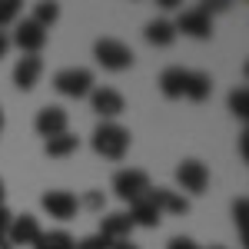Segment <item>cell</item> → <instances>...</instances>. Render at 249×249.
<instances>
[{
	"mask_svg": "<svg viewBox=\"0 0 249 249\" xmlns=\"http://www.w3.org/2000/svg\"><path fill=\"white\" fill-rule=\"evenodd\" d=\"M93 153L103 156V160H123L130 153V130L120 126L116 120H103L93 130Z\"/></svg>",
	"mask_w": 249,
	"mask_h": 249,
	"instance_id": "1",
	"label": "cell"
},
{
	"mask_svg": "<svg viewBox=\"0 0 249 249\" xmlns=\"http://www.w3.org/2000/svg\"><path fill=\"white\" fill-rule=\"evenodd\" d=\"M93 57H96V63H100L103 70H113V73L133 67V50H130L123 40H116V37H100L96 40Z\"/></svg>",
	"mask_w": 249,
	"mask_h": 249,
	"instance_id": "2",
	"label": "cell"
},
{
	"mask_svg": "<svg viewBox=\"0 0 249 249\" xmlns=\"http://www.w3.org/2000/svg\"><path fill=\"white\" fill-rule=\"evenodd\" d=\"M53 90L70 96V100L90 96V90H93V73L87 67H67V70H60L57 77H53Z\"/></svg>",
	"mask_w": 249,
	"mask_h": 249,
	"instance_id": "3",
	"label": "cell"
},
{
	"mask_svg": "<svg viewBox=\"0 0 249 249\" xmlns=\"http://www.w3.org/2000/svg\"><path fill=\"white\" fill-rule=\"evenodd\" d=\"M150 190H153L150 176L143 170H120L113 176V193H116V199H123V203H133L140 196H146Z\"/></svg>",
	"mask_w": 249,
	"mask_h": 249,
	"instance_id": "4",
	"label": "cell"
},
{
	"mask_svg": "<svg viewBox=\"0 0 249 249\" xmlns=\"http://www.w3.org/2000/svg\"><path fill=\"white\" fill-rule=\"evenodd\" d=\"M40 206H43V213L47 216H53V219H60V223H67V219H77V196L70 190H47L43 196H40Z\"/></svg>",
	"mask_w": 249,
	"mask_h": 249,
	"instance_id": "5",
	"label": "cell"
},
{
	"mask_svg": "<svg viewBox=\"0 0 249 249\" xmlns=\"http://www.w3.org/2000/svg\"><path fill=\"white\" fill-rule=\"evenodd\" d=\"M173 27H176V34H186V37H193V40H210L213 37V17L203 10V7L183 10Z\"/></svg>",
	"mask_w": 249,
	"mask_h": 249,
	"instance_id": "6",
	"label": "cell"
},
{
	"mask_svg": "<svg viewBox=\"0 0 249 249\" xmlns=\"http://www.w3.org/2000/svg\"><path fill=\"white\" fill-rule=\"evenodd\" d=\"M176 183H179V190L193 193V196L206 193V186H210V170H206V163H199V160H183V163L176 166Z\"/></svg>",
	"mask_w": 249,
	"mask_h": 249,
	"instance_id": "7",
	"label": "cell"
},
{
	"mask_svg": "<svg viewBox=\"0 0 249 249\" xmlns=\"http://www.w3.org/2000/svg\"><path fill=\"white\" fill-rule=\"evenodd\" d=\"M14 43H17L23 53H34L37 57L40 50H43V43H47V30L40 27V23H34L30 17L17 20V27H14Z\"/></svg>",
	"mask_w": 249,
	"mask_h": 249,
	"instance_id": "8",
	"label": "cell"
},
{
	"mask_svg": "<svg viewBox=\"0 0 249 249\" xmlns=\"http://www.w3.org/2000/svg\"><path fill=\"white\" fill-rule=\"evenodd\" d=\"M90 107H93L103 120H113V116H120L126 110V100H123V93L113 90V87H93V90H90Z\"/></svg>",
	"mask_w": 249,
	"mask_h": 249,
	"instance_id": "9",
	"label": "cell"
},
{
	"mask_svg": "<svg viewBox=\"0 0 249 249\" xmlns=\"http://www.w3.org/2000/svg\"><path fill=\"white\" fill-rule=\"evenodd\" d=\"M40 219L37 216H30V213H23V216H14V223H10V230H7V243L17 249V246H34L40 239Z\"/></svg>",
	"mask_w": 249,
	"mask_h": 249,
	"instance_id": "10",
	"label": "cell"
},
{
	"mask_svg": "<svg viewBox=\"0 0 249 249\" xmlns=\"http://www.w3.org/2000/svg\"><path fill=\"white\" fill-rule=\"evenodd\" d=\"M67 123H70V113L63 110V107H43L37 113V120H34V126H37L40 136H60L67 133Z\"/></svg>",
	"mask_w": 249,
	"mask_h": 249,
	"instance_id": "11",
	"label": "cell"
},
{
	"mask_svg": "<svg viewBox=\"0 0 249 249\" xmlns=\"http://www.w3.org/2000/svg\"><path fill=\"white\" fill-rule=\"evenodd\" d=\"M130 232H133V223H130L126 213H107V216H100V232L96 236H103L107 243L130 239Z\"/></svg>",
	"mask_w": 249,
	"mask_h": 249,
	"instance_id": "12",
	"label": "cell"
},
{
	"mask_svg": "<svg viewBox=\"0 0 249 249\" xmlns=\"http://www.w3.org/2000/svg\"><path fill=\"white\" fill-rule=\"evenodd\" d=\"M40 73H43V60L40 57H34V53L20 57L17 67H14V83H17V90H34L40 83Z\"/></svg>",
	"mask_w": 249,
	"mask_h": 249,
	"instance_id": "13",
	"label": "cell"
},
{
	"mask_svg": "<svg viewBox=\"0 0 249 249\" xmlns=\"http://www.w3.org/2000/svg\"><path fill=\"white\" fill-rule=\"evenodd\" d=\"M150 199L160 210V216L163 213H170V216H186L190 213V199L179 196V193H173V190H150Z\"/></svg>",
	"mask_w": 249,
	"mask_h": 249,
	"instance_id": "14",
	"label": "cell"
},
{
	"mask_svg": "<svg viewBox=\"0 0 249 249\" xmlns=\"http://www.w3.org/2000/svg\"><path fill=\"white\" fill-rule=\"evenodd\" d=\"M126 216H130V223H133V226H143V230H153V226H160V210L153 206L150 193H146V196H140V199H133Z\"/></svg>",
	"mask_w": 249,
	"mask_h": 249,
	"instance_id": "15",
	"label": "cell"
},
{
	"mask_svg": "<svg viewBox=\"0 0 249 249\" xmlns=\"http://www.w3.org/2000/svg\"><path fill=\"white\" fill-rule=\"evenodd\" d=\"M186 73L190 70H183V67H166L160 73V93L166 96V100H179L183 90H186Z\"/></svg>",
	"mask_w": 249,
	"mask_h": 249,
	"instance_id": "16",
	"label": "cell"
},
{
	"mask_svg": "<svg viewBox=\"0 0 249 249\" xmlns=\"http://www.w3.org/2000/svg\"><path fill=\"white\" fill-rule=\"evenodd\" d=\"M173 40H176V27H173V20L156 17V20L146 23V43H153V47H170Z\"/></svg>",
	"mask_w": 249,
	"mask_h": 249,
	"instance_id": "17",
	"label": "cell"
},
{
	"mask_svg": "<svg viewBox=\"0 0 249 249\" xmlns=\"http://www.w3.org/2000/svg\"><path fill=\"white\" fill-rule=\"evenodd\" d=\"M210 93H213V80H210V73L190 70V73H186V90H183V96H190L193 103H203V100H206Z\"/></svg>",
	"mask_w": 249,
	"mask_h": 249,
	"instance_id": "18",
	"label": "cell"
},
{
	"mask_svg": "<svg viewBox=\"0 0 249 249\" xmlns=\"http://www.w3.org/2000/svg\"><path fill=\"white\" fill-rule=\"evenodd\" d=\"M80 150V136L73 133H60V136H50L47 140V146H43V153L53 156V160H63V156H73Z\"/></svg>",
	"mask_w": 249,
	"mask_h": 249,
	"instance_id": "19",
	"label": "cell"
},
{
	"mask_svg": "<svg viewBox=\"0 0 249 249\" xmlns=\"http://www.w3.org/2000/svg\"><path fill=\"white\" fill-rule=\"evenodd\" d=\"M34 249H77V239L67 230H50V232H40Z\"/></svg>",
	"mask_w": 249,
	"mask_h": 249,
	"instance_id": "20",
	"label": "cell"
},
{
	"mask_svg": "<svg viewBox=\"0 0 249 249\" xmlns=\"http://www.w3.org/2000/svg\"><path fill=\"white\" fill-rule=\"evenodd\" d=\"M30 20H34V23H40L43 30H50V27L60 20V3H50V0L37 3V7H34V14H30Z\"/></svg>",
	"mask_w": 249,
	"mask_h": 249,
	"instance_id": "21",
	"label": "cell"
},
{
	"mask_svg": "<svg viewBox=\"0 0 249 249\" xmlns=\"http://www.w3.org/2000/svg\"><path fill=\"white\" fill-rule=\"evenodd\" d=\"M246 216H249V199L246 196H239L236 203H232V219H236V230H239V239L246 243L249 232H246Z\"/></svg>",
	"mask_w": 249,
	"mask_h": 249,
	"instance_id": "22",
	"label": "cell"
},
{
	"mask_svg": "<svg viewBox=\"0 0 249 249\" xmlns=\"http://www.w3.org/2000/svg\"><path fill=\"white\" fill-rule=\"evenodd\" d=\"M230 110H232V116H239V120L249 116V90L246 87H239V90L230 93Z\"/></svg>",
	"mask_w": 249,
	"mask_h": 249,
	"instance_id": "23",
	"label": "cell"
},
{
	"mask_svg": "<svg viewBox=\"0 0 249 249\" xmlns=\"http://www.w3.org/2000/svg\"><path fill=\"white\" fill-rule=\"evenodd\" d=\"M80 206H83V210H93V213H103V193L100 190H87L83 193V196H80L77 199Z\"/></svg>",
	"mask_w": 249,
	"mask_h": 249,
	"instance_id": "24",
	"label": "cell"
},
{
	"mask_svg": "<svg viewBox=\"0 0 249 249\" xmlns=\"http://www.w3.org/2000/svg\"><path fill=\"white\" fill-rule=\"evenodd\" d=\"M20 14V0H0V27L14 23Z\"/></svg>",
	"mask_w": 249,
	"mask_h": 249,
	"instance_id": "25",
	"label": "cell"
},
{
	"mask_svg": "<svg viewBox=\"0 0 249 249\" xmlns=\"http://www.w3.org/2000/svg\"><path fill=\"white\" fill-rule=\"evenodd\" d=\"M77 249H110V243H107V239H103V236H83V239H80L77 243Z\"/></svg>",
	"mask_w": 249,
	"mask_h": 249,
	"instance_id": "26",
	"label": "cell"
},
{
	"mask_svg": "<svg viewBox=\"0 0 249 249\" xmlns=\"http://www.w3.org/2000/svg\"><path fill=\"white\" fill-rule=\"evenodd\" d=\"M166 249H199V246L193 243L190 236H173L170 243H166Z\"/></svg>",
	"mask_w": 249,
	"mask_h": 249,
	"instance_id": "27",
	"label": "cell"
},
{
	"mask_svg": "<svg viewBox=\"0 0 249 249\" xmlns=\"http://www.w3.org/2000/svg\"><path fill=\"white\" fill-rule=\"evenodd\" d=\"M10 223H14V213L7 210V206H0V239H7V230H10Z\"/></svg>",
	"mask_w": 249,
	"mask_h": 249,
	"instance_id": "28",
	"label": "cell"
},
{
	"mask_svg": "<svg viewBox=\"0 0 249 249\" xmlns=\"http://www.w3.org/2000/svg\"><path fill=\"white\" fill-rule=\"evenodd\" d=\"M7 50H10V37H7V34L0 30V60L7 57Z\"/></svg>",
	"mask_w": 249,
	"mask_h": 249,
	"instance_id": "29",
	"label": "cell"
},
{
	"mask_svg": "<svg viewBox=\"0 0 249 249\" xmlns=\"http://www.w3.org/2000/svg\"><path fill=\"white\" fill-rule=\"evenodd\" d=\"M239 153H243V160H249V133L239 136Z\"/></svg>",
	"mask_w": 249,
	"mask_h": 249,
	"instance_id": "30",
	"label": "cell"
},
{
	"mask_svg": "<svg viewBox=\"0 0 249 249\" xmlns=\"http://www.w3.org/2000/svg\"><path fill=\"white\" fill-rule=\"evenodd\" d=\"M110 249H140V246L130 243V239H120V243H110Z\"/></svg>",
	"mask_w": 249,
	"mask_h": 249,
	"instance_id": "31",
	"label": "cell"
},
{
	"mask_svg": "<svg viewBox=\"0 0 249 249\" xmlns=\"http://www.w3.org/2000/svg\"><path fill=\"white\" fill-rule=\"evenodd\" d=\"M3 193L7 190H3V179H0V206H3Z\"/></svg>",
	"mask_w": 249,
	"mask_h": 249,
	"instance_id": "32",
	"label": "cell"
},
{
	"mask_svg": "<svg viewBox=\"0 0 249 249\" xmlns=\"http://www.w3.org/2000/svg\"><path fill=\"white\" fill-rule=\"evenodd\" d=\"M0 249H14V246H10V243H7V239H0Z\"/></svg>",
	"mask_w": 249,
	"mask_h": 249,
	"instance_id": "33",
	"label": "cell"
},
{
	"mask_svg": "<svg viewBox=\"0 0 249 249\" xmlns=\"http://www.w3.org/2000/svg\"><path fill=\"white\" fill-rule=\"evenodd\" d=\"M0 130H3V110H0Z\"/></svg>",
	"mask_w": 249,
	"mask_h": 249,
	"instance_id": "34",
	"label": "cell"
},
{
	"mask_svg": "<svg viewBox=\"0 0 249 249\" xmlns=\"http://www.w3.org/2000/svg\"><path fill=\"white\" fill-rule=\"evenodd\" d=\"M210 249H226V246H210Z\"/></svg>",
	"mask_w": 249,
	"mask_h": 249,
	"instance_id": "35",
	"label": "cell"
}]
</instances>
